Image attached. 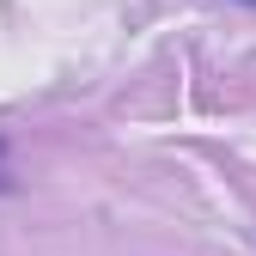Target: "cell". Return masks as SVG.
Wrapping results in <instances>:
<instances>
[{
    "mask_svg": "<svg viewBox=\"0 0 256 256\" xmlns=\"http://www.w3.org/2000/svg\"><path fill=\"white\" fill-rule=\"evenodd\" d=\"M0 158H6V146H0ZM0 189H6V165H0Z\"/></svg>",
    "mask_w": 256,
    "mask_h": 256,
    "instance_id": "1",
    "label": "cell"
},
{
    "mask_svg": "<svg viewBox=\"0 0 256 256\" xmlns=\"http://www.w3.org/2000/svg\"><path fill=\"white\" fill-rule=\"evenodd\" d=\"M244 6H256V0H244Z\"/></svg>",
    "mask_w": 256,
    "mask_h": 256,
    "instance_id": "2",
    "label": "cell"
}]
</instances>
